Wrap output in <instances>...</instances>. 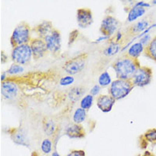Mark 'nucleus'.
Listing matches in <instances>:
<instances>
[{
	"instance_id": "25",
	"label": "nucleus",
	"mask_w": 156,
	"mask_h": 156,
	"mask_svg": "<svg viewBox=\"0 0 156 156\" xmlns=\"http://www.w3.org/2000/svg\"><path fill=\"white\" fill-rule=\"evenodd\" d=\"M93 101H94V96L91 94H87V95L83 96L80 100V106L84 110L90 109V107L92 106Z\"/></svg>"
},
{
	"instance_id": "8",
	"label": "nucleus",
	"mask_w": 156,
	"mask_h": 156,
	"mask_svg": "<svg viewBox=\"0 0 156 156\" xmlns=\"http://www.w3.org/2000/svg\"><path fill=\"white\" fill-rule=\"evenodd\" d=\"M48 51L52 55L58 54L61 49V34L58 30L54 29L51 34L44 38Z\"/></svg>"
},
{
	"instance_id": "15",
	"label": "nucleus",
	"mask_w": 156,
	"mask_h": 156,
	"mask_svg": "<svg viewBox=\"0 0 156 156\" xmlns=\"http://www.w3.org/2000/svg\"><path fill=\"white\" fill-rule=\"evenodd\" d=\"M53 30V25L50 21H43L42 23L37 25L34 29L36 34L38 36L37 37L41 39H44L46 36L51 34Z\"/></svg>"
},
{
	"instance_id": "1",
	"label": "nucleus",
	"mask_w": 156,
	"mask_h": 156,
	"mask_svg": "<svg viewBox=\"0 0 156 156\" xmlns=\"http://www.w3.org/2000/svg\"><path fill=\"white\" fill-rule=\"evenodd\" d=\"M115 73L117 79L120 80H131L136 69L140 66L137 59H133L124 55L117 58L112 65Z\"/></svg>"
},
{
	"instance_id": "40",
	"label": "nucleus",
	"mask_w": 156,
	"mask_h": 156,
	"mask_svg": "<svg viewBox=\"0 0 156 156\" xmlns=\"http://www.w3.org/2000/svg\"><path fill=\"white\" fill-rule=\"evenodd\" d=\"M151 2H152V4H154V5H156V0H153Z\"/></svg>"
},
{
	"instance_id": "28",
	"label": "nucleus",
	"mask_w": 156,
	"mask_h": 156,
	"mask_svg": "<svg viewBox=\"0 0 156 156\" xmlns=\"http://www.w3.org/2000/svg\"><path fill=\"white\" fill-rule=\"evenodd\" d=\"M41 149L44 154H49L51 151V142L48 138H45L43 140L41 144Z\"/></svg>"
},
{
	"instance_id": "9",
	"label": "nucleus",
	"mask_w": 156,
	"mask_h": 156,
	"mask_svg": "<svg viewBox=\"0 0 156 156\" xmlns=\"http://www.w3.org/2000/svg\"><path fill=\"white\" fill-rule=\"evenodd\" d=\"M29 45L31 48L33 58L34 59H39L42 58L48 51V48H47L44 39H41L40 37L32 38L29 43Z\"/></svg>"
},
{
	"instance_id": "21",
	"label": "nucleus",
	"mask_w": 156,
	"mask_h": 156,
	"mask_svg": "<svg viewBox=\"0 0 156 156\" xmlns=\"http://www.w3.org/2000/svg\"><path fill=\"white\" fill-rule=\"evenodd\" d=\"M119 49H120V44L115 42L114 40H111L108 47H106L103 51V54L108 57L113 56L119 52Z\"/></svg>"
},
{
	"instance_id": "32",
	"label": "nucleus",
	"mask_w": 156,
	"mask_h": 156,
	"mask_svg": "<svg viewBox=\"0 0 156 156\" xmlns=\"http://www.w3.org/2000/svg\"><path fill=\"white\" fill-rule=\"evenodd\" d=\"M66 156H85V151L83 150H73Z\"/></svg>"
},
{
	"instance_id": "6",
	"label": "nucleus",
	"mask_w": 156,
	"mask_h": 156,
	"mask_svg": "<svg viewBox=\"0 0 156 156\" xmlns=\"http://www.w3.org/2000/svg\"><path fill=\"white\" fill-rule=\"evenodd\" d=\"M152 78V70L147 66H141L136 69V72L131 78L133 85L136 87H144L151 83Z\"/></svg>"
},
{
	"instance_id": "17",
	"label": "nucleus",
	"mask_w": 156,
	"mask_h": 156,
	"mask_svg": "<svg viewBox=\"0 0 156 156\" xmlns=\"http://www.w3.org/2000/svg\"><path fill=\"white\" fill-rule=\"evenodd\" d=\"M149 26V22L146 20H142L140 21L136 22L134 24L129 27V32L132 34H141L144 31H145Z\"/></svg>"
},
{
	"instance_id": "14",
	"label": "nucleus",
	"mask_w": 156,
	"mask_h": 156,
	"mask_svg": "<svg viewBox=\"0 0 156 156\" xmlns=\"http://www.w3.org/2000/svg\"><path fill=\"white\" fill-rule=\"evenodd\" d=\"M65 133L69 138L73 139L82 138L85 136V131H84L83 126H80V124L70 125L66 128Z\"/></svg>"
},
{
	"instance_id": "7",
	"label": "nucleus",
	"mask_w": 156,
	"mask_h": 156,
	"mask_svg": "<svg viewBox=\"0 0 156 156\" xmlns=\"http://www.w3.org/2000/svg\"><path fill=\"white\" fill-rule=\"evenodd\" d=\"M119 27V20L114 16L108 15V16H105L101 20L100 31L101 33V35L108 36L110 37L118 31Z\"/></svg>"
},
{
	"instance_id": "31",
	"label": "nucleus",
	"mask_w": 156,
	"mask_h": 156,
	"mask_svg": "<svg viewBox=\"0 0 156 156\" xmlns=\"http://www.w3.org/2000/svg\"><path fill=\"white\" fill-rule=\"evenodd\" d=\"M100 90H101V87H100L98 84H95L94 86H93L91 87V89L90 90V94H91L92 96H97L98 94H99Z\"/></svg>"
},
{
	"instance_id": "39",
	"label": "nucleus",
	"mask_w": 156,
	"mask_h": 156,
	"mask_svg": "<svg viewBox=\"0 0 156 156\" xmlns=\"http://www.w3.org/2000/svg\"><path fill=\"white\" fill-rule=\"evenodd\" d=\"M51 156H61V155L59 154H58V153L57 152V151H53V152H52V154H51Z\"/></svg>"
},
{
	"instance_id": "23",
	"label": "nucleus",
	"mask_w": 156,
	"mask_h": 156,
	"mask_svg": "<svg viewBox=\"0 0 156 156\" xmlns=\"http://www.w3.org/2000/svg\"><path fill=\"white\" fill-rule=\"evenodd\" d=\"M86 110L83 109L82 108H77L75 110L73 115V121L75 124H80L81 122L85 120L86 119Z\"/></svg>"
},
{
	"instance_id": "36",
	"label": "nucleus",
	"mask_w": 156,
	"mask_h": 156,
	"mask_svg": "<svg viewBox=\"0 0 156 156\" xmlns=\"http://www.w3.org/2000/svg\"><path fill=\"white\" fill-rule=\"evenodd\" d=\"M73 34H74V30L70 33V35H69V44H71V43H73V41H75V39H76V37H77V35H78L77 34V35L74 36Z\"/></svg>"
},
{
	"instance_id": "2",
	"label": "nucleus",
	"mask_w": 156,
	"mask_h": 156,
	"mask_svg": "<svg viewBox=\"0 0 156 156\" xmlns=\"http://www.w3.org/2000/svg\"><path fill=\"white\" fill-rule=\"evenodd\" d=\"M135 86L132 83L131 80H120L116 79L113 80L109 86L108 93L114 99L120 100L124 98L131 92Z\"/></svg>"
},
{
	"instance_id": "16",
	"label": "nucleus",
	"mask_w": 156,
	"mask_h": 156,
	"mask_svg": "<svg viewBox=\"0 0 156 156\" xmlns=\"http://www.w3.org/2000/svg\"><path fill=\"white\" fill-rule=\"evenodd\" d=\"M144 46L140 42H136L134 44H132L126 51V56L133 59H137L140 54L144 52Z\"/></svg>"
},
{
	"instance_id": "38",
	"label": "nucleus",
	"mask_w": 156,
	"mask_h": 156,
	"mask_svg": "<svg viewBox=\"0 0 156 156\" xmlns=\"http://www.w3.org/2000/svg\"><path fill=\"white\" fill-rule=\"evenodd\" d=\"M141 156H154V154H151V152H150V151H145V152L144 153V154H143V155H141Z\"/></svg>"
},
{
	"instance_id": "11",
	"label": "nucleus",
	"mask_w": 156,
	"mask_h": 156,
	"mask_svg": "<svg viewBox=\"0 0 156 156\" xmlns=\"http://www.w3.org/2000/svg\"><path fill=\"white\" fill-rule=\"evenodd\" d=\"M19 89L17 84L12 80H5L1 83V94L6 99H13L17 96Z\"/></svg>"
},
{
	"instance_id": "29",
	"label": "nucleus",
	"mask_w": 156,
	"mask_h": 156,
	"mask_svg": "<svg viewBox=\"0 0 156 156\" xmlns=\"http://www.w3.org/2000/svg\"><path fill=\"white\" fill-rule=\"evenodd\" d=\"M74 82V77L70 75H67L66 76H63L59 80V84L61 86H69Z\"/></svg>"
},
{
	"instance_id": "35",
	"label": "nucleus",
	"mask_w": 156,
	"mask_h": 156,
	"mask_svg": "<svg viewBox=\"0 0 156 156\" xmlns=\"http://www.w3.org/2000/svg\"><path fill=\"white\" fill-rule=\"evenodd\" d=\"M110 37H108V36H104V35H101V37H99L98 38H97L95 40V41H94V43H100L101 42V41H105V40H108V39H109Z\"/></svg>"
},
{
	"instance_id": "19",
	"label": "nucleus",
	"mask_w": 156,
	"mask_h": 156,
	"mask_svg": "<svg viewBox=\"0 0 156 156\" xmlns=\"http://www.w3.org/2000/svg\"><path fill=\"white\" fill-rule=\"evenodd\" d=\"M144 53L147 58L156 62V35L151 38L150 43L144 48Z\"/></svg>"
},
{
	"instance_id": "27",
	"label": "nucleus",
	"mask_w": 156,
	"mask_h": 156,
	"mask_svg": "<svg viewBox=\"0 0 156 156\" xmlns=\"http://www.w3.org/2000/svg\"><path fill=\"white\" fill-rule=\"evenodd\" d=\"M23 71V67L21 65H19V64L16 63H12L10 66V67L9 68V69L6 71V73L10 75H16L18 74V73H22Z\"/></svg>"
},
{
	"instance_id": "18",
	"label": "nucleus",
	"mask_w": 156,
	"mask_h": 156,
	"mask_svg": "<svg viewBox=\"0 0 156 156\" xmlns=\"http://www.w3.org/2000/svg\"><path fill=\"white\" fill-rule=\"evenodd\" d=\"M146 9L144 8L136 7L133 5V7L129 10L127 15V21L133 22L138 19L139 17H141L145 13Z\"/></svg>"
},
{
	"instance_id": "12",
	"label": "nucleus",
	"mask_w": 156,
	"mask_h": 156,
	"mask_svg": "<svg viewBox=\"0 0 156 156\" xmlns=\"http://www.w3.org/2000/svg\"><path fill=\"white\" fill-rule=\"evenodd\" d=\"M10 137L15 144L28 147L30 146L27 132L23 128H14L10 132Z\"/></svg>"
},
{
	"instance_id": "26",
	"label": "nucleus",
	"mask_w": 156,
	"mask_h": 156,
	"mask_svg": "<svg viewBox=\"0 0 156 156\" xmlns=\"http://www.w3.org/2000/svg\"><path fill=\"white\" fill-rule=\"evenodd\" d=\"M143 137L146 140L147 142H150V143H154L156 142V129L153 128V129H150L144 133L143 135Z\"/></svg>"
},
{
	"instance_id": "24",
	"label": "nucleus",
	"mask_w": 156,
	"mask_h": 156,
	"mask_svg": "<svg viewBox=\"0 0 156 156\" xmlns=\"http://www.w3.org/2000/svg\"><path fill=\"white\" fill-rule=\"evenodd\" d=\"M112 79L110 76L109 73L107 71H104L103 73L100 74L98 79V83L100 87H107V86H110L112 83Z\"/></svg>"
},
{
	"instance_id": "10",
	"label": "nucleus",
	"mask_w": 156,
	"mask_h": 156,
	"mask_svg": "<svg viewBox=\"0 0 156 156\" xmlns=\"http://www.w3.org/2000/svg\"><path fill=\"white\" fill-rule=\"evenodd\" d=\"M76 21L80 28H87L93 23V15L90 9L80 8L76 11Z\"/></svg>"
},
{
	"instance_id": "30",
	"label": "nucleus",
	"mask_w": 156,
	"mask_h": 156,
	"mask_svg": "<svg viewBox=\"0 0 156 156\" xmlns=\"http://www.w3.org/2000/svg\"><path fill=\"white\" fill-rule=\"evenodd\" d=\"M151 41V35H150V34H145V35L142 36V37H140V40H139V42H140V44H143V45L144 46V48H145L147 44L150 43V41Z\"/></svg>"
},
{
	"instance_id": "3",
	"label": "nucleus",
	"mask_w": 156,
	"mask_h": 156,
	"mask_svg": "<svg viewBox=\"0 0 156 156\" xmlns=\"http://www.w3.org/2000/svg\"><path fill=\"white\" fill-rule=\"evenodd\" d=\"M30 38V29L25 22H21L15 27L10 37V44L12 48L22 44H29Z\"/></svg>"
},
{
	"instance_id": "34",
	"label": "nucleus",
	"mask_w": 156,
	"mask_h": 156,
	"mask_svg": "<svg viewBox=\"0 0 156 156\" xmlns=\"http://www.w3.org/2000/svg\"><path fill=\"white\" fill-rule=\"evenodd\" d=\"M122 33L120 31V30H118V31L115 33L114 41L117 43H119V41H120V40L122 39Z\"/></svg>"
},
{
	"instance_id": "20",
	"label": "nucleus",
	"mask_w": 156,
	"mask_h": 156,
	"mask_svg": "<svg viewBox=\"0 0 156 156\" xmlns=\"http://www.w3.org/2000/svg\"><path fill=\"white\" fill-rule=\"evenodd\" d=\"M85 89L82 87H74L71 88L68 93V97L73 102H76L78 100L80 99L84 94Z\"/></svg>"
},
{
	"instance_id": "37",
	"label": "nucleus",
	"mask_w": 156,
	"mask_h": 156,
	"mask_svg": "<svg viewBox=\"0 0 156 156\" xmlns=\"http://www.w3.org/2000/svg\"><path fill=\"white\" fill-rule=\"evenodd\" d=\"M5 76H6V73H5V72H4V73H2V75H1V80H2V82L5 81Z\"/></svg>"
},
{
	"instance_id": "13",
	"label": "nucleus",
	"mask_w": 156,
	"mask_h": 156,
	"mask_svg": "<svg viewBox=\"0 0 156 156\" xmlns=\"http://www.w3.org/2000/svg\"><path fill=\"white\" fill-rule=\"evenodd\" d=\"M98 108L103 112H108L112 110L115 105V100L111 95L108 94H101L96 99Z\"/></svg>"
},
{
	"instance_id": "4",
	"label": "nucleus",
	"mask_w": 156,
	"mask_h": 156,
	"mask_svg": "<svg viewBox=\"0 0 156 156\" xmlns=\"http://www.w3.org/2000/svg\"><path fill=\"white\" fill-rule=\"evenodd\" d=\"M33 57L31 48L29 44H22L12 48L11 58L14 63L24 65L29 62Z\"/></svg>"
},
{
	"instance_id": "22",
	"label": "nucleus",
	"mask_w": 156,
	"mask_h": 156,
	"mask_svg": "<svg viewBox=\"0 0 156 156\" xmlns=\"http://www.w3.org/2000/svg\"><path fill=\"white\" fill-rule=\"evenodd\" d=\"M43 130H44V133L47 135V136H50L53 134L55 131V129H56V126H55V123L54 122L53 119H45L43 121L42 124Z\"/></svg>"
},
{
	"instance_id": "33",
	"label": "nucleus",
	"mask_w": 156,
	"mask_h": 156,
	"mask_svg": "<svg viewBox=\"0 0 156 156\" xmlns=\"http://www.w3.org/2000/svg\"><path fill=\"white\" fill-rule=\"evenodd\" d=\"M134 6H136V7H141V8H149L151 6V5L147 2H144V1H140V2H137L134 4Z\"/></svg>"
},
{
	"instance_id": "5",
	"label": "nucleus",
	"mask_w": 156,
	"mask_h": 156,
	"mask_svg": "<svg viewBox=\"0 0 156 156\" xmlns=\"http://www.w3.org/2000/svg\"><path fill=\"white\" fill-rule=\"evenodd\" d=\"M87 58V54L83 53L71 58L64 63L63 69L70 76L80 73L85 67Z\"/></svg>"
}]
</instances>
